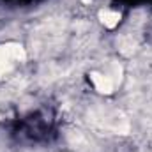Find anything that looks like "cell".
Segmentation results:
<instances>
[{"instance_id":"6da1fadb","label":"cell","mask_w":152,"mask_h":152,"mask_svg":"<svg viewBox=\"0 0 152 152\" xmlns=\"http://www.w3.org/2000/svg\"><path fill=\"white\" fill-rule=\"evenodd\" d=\"M11 60H25V51L18 44L0 46V76L11 67Z\"/></svg>"},{"instance_id":"7a4b0ae2","label":"cell","mask_w":152,"mask_h":152,"mask_svg":"<svg viewBox=\"0 0 152 152\" xmlns=\"http://www.w3.org/2000/svg\"><path fill=\"white\" fill-rule=\"evenodd\" d=\"M90 78H92L96 88L101 94H112L113 92V81H112L110 76H104V75H101V73H96L94 71V73H90Z\"/></svg>"},{"instance_id":"3957f363","label":"cell","mask_w":152,"mask_h":152,"mask_svg":"<svg viewBox=\"0 0 152 152\" xmlns=\"http://www.w3.org/2000/svg\"><path fill=\"white\" fill-rule=\"evenodd\" d=\"M99 18H101V21H103L104 27L113 28L115 25L118 23V20H120V14L117 11H101L99 12Z\"/></svg>"},{"instance_id":"277c9868","label":"cell","mask_w":152,"mask_h":152,"mask_svg":"<svg viewBox=\"0 0 152 152\" xmlns=\"http://www.w3.org/2000/svg\"><path fill=\"white\" fill-rule=\"evenodd\" d=\"M134 48H136V42L131 37H122L120 39V51H122L124 55H131V53L134 51Z\"/></svg>"},{"instance_id":"5b68a950","label":"cell","mask_w":152,"mask_h":152,"mask_svg":"<svg viewBox=\"0 0 152 152\" xmlns=\"http://www.w3.org/2000/svg\"><path fill=\"white\" fill-rule=\"evenodd\" d=\"M81 2H83V4H90L92 0H81Z\"/></svg>"}]
</instances>
